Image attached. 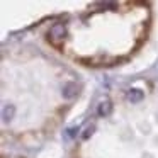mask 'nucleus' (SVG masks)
<instances>
[{
	"label": "nucleus",
	"mask_w": 158,
	"mask_h": 158,
	"mask_svg": "<svg viewBox=\"0 0 158 158\" xmlns=\"http://www.w3.org/2000/svg\"><path fill=\"white\" fill-rule=\"evenodd\" d=\"M78 94V85L77 83H73V82H70V83H66V85H63V90H61V95H63V99H73V97Z\"/></svg>",
	"instance_id": "7ed1b4c3"
},
{
	"label": "nucleus",
	"mask_w": 158,
	"mask_h": 158,
	"mask_svg": "<svg viewBox=\"0 0 158 158\" xmlns=\"http://www.w3.org/2000/svg\"><path fill=\"white\" fill-rule=\"evenodd\" d=\"M110 112H112V102H110L109 99L100 100L99 107H97V114H99L100 117H107V116H110Z\"/></svg>",
	"instance_id": "f03ea898"
},
{
	"label": "nucleus",
	"mask_w": 158,
	"mask_h": 158,
	"mask_svg": "<svg viewBox=\"0 0 158 158\" xmlns=\"http://www.w3.org/2000/svg\"><path fill=\"white\" fill-rule=\"evenodd\" d=\"M94 129H95L94 126H89V127H87V129H85V133H83V139H89V138L94 134Z\"/></svg>",
	"instance_id": "423d86ee"
},
{
	"label": "nucleus",
	"mask_w": 158,
	"mask_h": 158,
	"mask_svg": "<svg viewBox=\"0 0 158 158\" xmlns=\"http://www.w3.org/2000/svg\"><path fill=\"white\" fill-rule=\"evenodd\" d=\"M66 26L63 24V22H56V24H53L51 26V29H49V39H51V43H55V39L56 41H61L63 38L66 36Z\"/></svg>",
	"instance_id": "f257e3e1"
},
{
	"label": "nucleus",
	"mask_w": 158,
	"mask_h": 158,
	"mask_svg": "<svg viewBox=\"0 0 158 158\" xmlns=\"http://www.w3.org/2000/svg\"><path fill=\"white\" fill-rule=\"evenodd\" d=\"M14 114H15V107L12 106H5V109H4V119L5 121H10L12 117H14Z\"/></svg>",
	"instance_id": "39448f33"
},
{
	"label": "nucleus",
	"mask_w": 158,
	"mask_h": 158,
	"mask_svg": "<svg viewBox=\"0 0 158 158\" xmlns=\"http://www.w3.org/2000/svg\"><path fill=\"white\" fill-rule=\"evenodd\" d=\"M143 92H141L139 89H131L129 92H127V99L131 100V104H138V102H141L143 100Z\"/></svg>",
	"instance_id": "20e7f679"
}]
</instances>
